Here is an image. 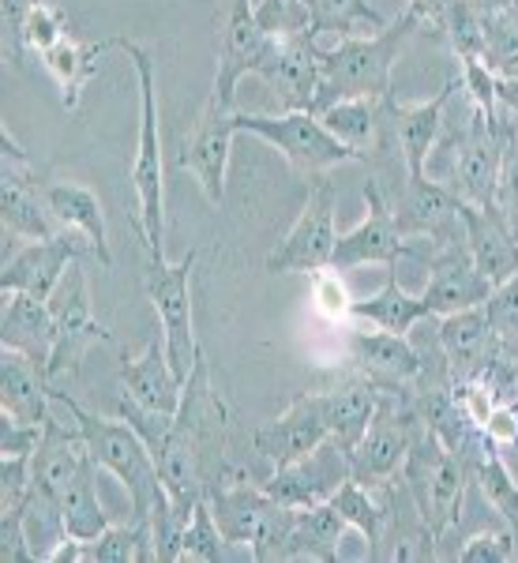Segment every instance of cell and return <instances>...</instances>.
<instances>
[{"instance_id":"6da1fadb","label":"cell","mask_w":518,"mask_h":563,"mask_svg":"<svg viewBox=\"0 0 518 563\" xmlns=\"http://www.w3.org/2000/svg\"><path fill=\"white\" fill-rule=\"evenodd\" d=\"M225 424H230V410H225L222 395L211 384V368H207V353L199 350V361L192 376L185 379V398L180 410L173 417L166 440L154 451L158 474L166 493L180 511L192 507L230 477V459H225Z\"/></svg>"},{"instance_id":"7a4b0ae2","label":"cell","mask_w":518,"mask_h":563,"mask_svg":"<svg viewBox=\"0 0 518 563\" xmlns=\"http://www.w3.org/2000/svg\"><path fill=\"white\" fill-rule=\"evenodd\" d=\"M417 31H421V20L406 8L379 31L339 38L331 49L320 45V95H316L312 113L342 98H390V76Z\"/></svg>"},{"instance_id":"3957f363","label":"cell","mask_w":518,"mask_h":563,"mask_svg":"<svg viewBox=\"0 0 518 563\" xmlns=\"http://www.w3.org/2000/svg\"><path fill=\"white\" fill-rule=\"evenodd\" d=\"M117 49L129 53L140 79V143L132 162V188H135V230L147 249V260H166V192H162V135H158V79L154 60L140 42L117 34Z\"/></svg>"},{"instance_id":"277c9868","label":"cell","mask_w":518,"mask_h":563,"mask_svg":"<svg viewBox=\"0 0 518 563\" xmlns=\"http://www.w3.org/2000/svg\"><path fill=\"white\" fill-rule=\"evenodd\" d=\"M53 402H60L68 410L71 424H76L87 443V455L95 459V466L113 474L129 488L132 519L147 522L154 496L162 493V474H158V462H154L147 440H143L129 421H121V417H98L84 410L65 387L53 390Z\"/></svg>"},{"instance_id":"5b68a950","label":"cell","mask_w":518,"mask_h":563,"mask_svg":"<svg viewBox=\"0 0 518 563\" xmlns=\"http://www.w3.org/2000/svg\"><path fill=\"white\" fill-rule=\"evenodd\" d=\"M207 504H211L222 538L233 549H249V556L260 563L286 560L294 507L271 499L263 485H252L244 470H230V477L207 493Z\"/></svg>"},{"instance_id":"8992f818","label":"cell","mask_w":518,"mask_h":563,"mask_svg":"<svg viewBox=\"0 0 518 563\" xmlns=\"http://www.w3.org/2000/svg\"><path fill=\"white\" fill-rule=\"evenodd\" d=\"M403 481L421 507L425 522L432 526L436 541L462 519V504H466V488L474 481V470L462 455H454L448 443L436 435L429 424L417 421L410 455H406Z\"/></svg>"},{"instance_id":"52a82bcc","label":"cell","mask_w":518,"mask_h":563,"mask_svg":"<svg viewBox=\"0 0 518 563\" xmlns=\"http://www.w3.org/2000/svg\"><path fill=\"white\" fill-rule=\"evenodd\" d=\"M233 129L260 135L263 143H271L297 174L320 177L327 169L345 166V162H365L353 147H345L342 140H334L323 129V121L308 109H286V113H238Z\"/></svg>"},{"instance_id":"ba28073f","label":"cell","mask_w":518,"mask_h":563,"mask_svg":"<svg viewBox=\"0 0 518 563\" xmlns=\"http://www.w3.org/2000/svg\"><path fill=\"white\" fill-rule=\"evenodd\" d=\"M199 249H192L188 256H180L177 263L158 260L147 263V297L158 312L162 339H166L169 365L180 379L192 376L196 361H199V342H196V327H192V271H196Z\"/></svg>"},{"instance_id":"9c48e42d","label":"cell","mask_w":518,"mask_h":563,"mask_svg":"<svg viewBox=\"0 0 518 563\" xmlns=\"http://www.w3.org/2000/svg\"><path fill=\"white\" fill-rule=\"evenodd\" d=\"M49 312L53 323H57V342H53V357L45 365V376H49V387H65V379L79 376V365H84V353L95 346V342H113L106 323H98L95 305H90V289H87V275L79 267V260L68 267V275L60 278V286L53 289L49 297Z\"/></svg>"},{"instance_id":"30bf717a","label":"cell","mask_w":518,"mask_h":563,"mask_svg":"<svg viewBox=\"0 0 518 563\" xmlns=\"http://www.w3.org/2000/svg\"><path fill=\"white\" fill-rule=\"evenodd\" d=\"M308 199L297 214V222L289 225L286 241H278V249L267 256L271 275H316V271L331 267L334 244H339V196L327 174L308 177Z\"/></svg>"},{"instance_id":"8fae6325","label":"cell","mask_w":518,"mask_h":563,"mask_svg":"<svg viewBox=\"0 0 518 563\" xmlns=\"http://www.w3.org/2000/svg\"><path fill=\"white\" fill-rule=\"evenodd\" d=\"M417 421H421V417H417L410 402V390H384V402H379L376 417H372L368 432L361 435V443L350 451L353 481H361V485H368V488H379L403 474Z\"/></svg>"},{"instance_id":"7c38bea8","label":"cell","mask_w":518,"mask_h":563,"mask_svg":"<svg viewBox=\"0 0 518 563\" xmlns=\"http://www.w3.org/2000/svg\"><path fill=\"white\" fill-rule=\"evenodd\" d=\"M275 34H267L256 20V0H225L222 23H218V53H214V87L211 98L233 106L238 84L244 76H260V68L278 49Z\"/></svg>"},{"instance_id":"4fadbf2b","label":"cell","mask_w":518,"mask_h":563,"mask_svg":"<svg viewBox=\"0 0 518 563\" xmlns=\"http://www.w3.org/2000/svg\"><path fill=\"white\" fill-rule=\"evenodd\" d=\"M0 222H4V233L23 241H45L57 238V222H53L49 207H45V192L34 174V162L26 158V151L15 143L12 132H0Z\"/></svg>"},{"instance_id":"5bb4252c","label":"cell","mask_w":518,"mask_h":563,"mask_svg":"<svg viewBox=\"0 0 518 563\" xmlns=\"http://www.w3.org/2000/svg\"><path fill=\"white\" fill-rule=\"evenodd\" d=\"M353 477L350 470V451H342L334 440H323L316 451H308L297 462H286V466H275L267 477L260 481L263 493L278 504L294 507H316V504H327L345 481Z\"/></svg>"},{"instance_id":"9a60e30c","label":"cell","mask_w":518,"mask_h":563,"mask_svg":"<svg viewBox=\"0 0 518 563\" xmlns=\"http://www.w3.org/2000/svg\"><path fill=\"white\" fill-rule=\"evenodd\" d=\"M499 158H504V135L499 121H488L481 109L470 102V121L462 129L459 154L448 177V188L462 203L474 207H496L499 192Z\"/></svg>"},{"instance_id":"2e32d148","label":"cell","mask_w":518,"mask_h":563,"mask_svg":"<svg viewBox=\"0 0 518 563\" xmlns=\"http://www.w3.org/2000/svg\"><path fill=\"white\" fill-rule=\"evenodd\" d=\"M365 203L368 214L353 225L350 233H339V244H334V271H353L365 267V263H379V267H398L406 256V233L395 218V207L387 203L379 180H368L365 185Z\"/></svg>"},{"instance_id":"e0dca14e","label":"cell","mask_w":518,"mask_h":563,"mask_svg":"<svg viewBox=\"0 0 518 563\" xmlns=\"http://www.w3.org/2000/svg\"><path fill=\"white\" fill-rule=\"evenodd\" d=\"M233 117H238V109L233 106H222L214 102V98H207L203 113H199L192 135H188L185 143H180V169H188L199 188H203V196L211 199L214 207H222L225 199V169H230V154H233Z\"/></svg>"},{"instance_id":"ac0fdd59","label":"cell","mask_w":518,"mask_h":563,"mask_svg":"<svg viewBox=\"0 0 518 563\" xmlns=\"http://www.w3.org/2000/svg\"><path fill=\"white\" fill-rule=\"evenodd\" d=\"M84 252H90L87 238L68 233V230H60L57 238L23 244L12 260H4L0 289H4V294H31V297H38V301H49L53 289L60 286V278L68 275L71 263L84 260ZM90 256H95V252H90Z\"/></svg>"},{"instance_id":"d6986e66","label":"cell","mask_w":518,"mask_h":563,"mask_svg":"<svg viewBox=\"0 0 518 563\" xmlns=\"http://www.w3.org/2000/svg\"><path fill=\"white\" fill-rule=\"evenodd\" d=\"M323 440H331V435H327L320 390H305V395H297L286 406V413L252 432V451H256L260 462H267L275 470L286 466V462H297L308 451H316Z\"/></svg>"},{"instance_id":"ffe728a7","label":"cell","mask_w":518,"mask_h":563,"mask_svg":"<svg viewBox=\"0 0 518 563\" xmlns=\"http://www.w3.org/2000/svg\"><path fill=\"white\" fill-rule=\"evenodd\" d=\"M493 289H496L493 282L477 271L466 241H459L429 263V282H425V289H421V301L429 308V316L440 320V316H451V312L481 308Z\"/></svg>"},{"instance_id":"44dd1931","label":"cell","mask_w":518,"mask_h":563,"mask_svg":"<svg viewBox=\"0 0 518 563\" xmlns=\"http://www.w3.org/2000/svg\"><path fill=\"white\" fill-rule=\"evenodd\" d=\"M350 365L372 379L379 390H414L421 379V357L410 334L390 331H353L350 334Z\"/></svg>"},{"instance_id":"7402d4cb","label":"cell","mask_w":518,"mask_h":563,"mask_svg":"<svg viewBox=\"0 0 518 563\" xmlns=\"http://www.w3.org/2000/svg\"><path fill=\"white\" fill-rule=\"evenodd\" d=\"M459 90V79L443 84L429 102H395L390 98V135H395V151L403 158L406 177H421L425 166H429L436 143H440L443 132V109H448L451 95Z\"/></svg>"},{"instance_id":"603a6c76","label":"cell","mask_w":518,"mask_h":563,"mask_svg":"<svg viewBox=\"0 0 518 563\" xmlns=\"http://www.w3.org/2000/svg\"><path fill=\"white\" fill-rule=\"evenodd\" d=\"M436 331H440V346H443V357H448L454 384L481 379L488 372V365L504 353L493 323H488V316H485V305L466 308V312L440 316Z\"/></svg>"},{"instance_id":"cb8c5ba5","label":"cell","mask_w":518,"mask_h":563,"mask_svg":"<svg viewBox=\"0 0 518 563\" xmlns=\"http://www.w3.org/2000/svg\"><path fill=\"white\" fill-rule=\"evenodd\" d=\"M390 98H342V102L320 109L316 117L334 140H342L345 147H353L368 162L372 154L384 151L398 154L395 135H390Z\"/></svg>"},{"instance_id":"d4e9b609","label":"cell","mask_w":518,"mask_h":563,"mask_svg":"<svg viewBox=\"0 0 518 563\" xmlns=\"http://www.w3.org/2000/svg\"><path fill=\"white\" fill-rule=\"evenodd\" d=\"M260 79L275 90L286 109L312 113L316 95H320V42L282 38L271 60L260 68Z\"/></svg>"},{"instance_id":"484cf974","label":"cell","mask_w":518,"mask_h":563,"mask_svg":"<svg viewBox=\"0 0 518 563\" xmlns=\"http://www.w3.org/2000/svg\"><path fill=\"white\" fill-rule=\"evenodd\" d=\"M121 390L129 398H135L140 406H147L154 413H177L180 398H185V379L173 372L169 353H166V339L162 331L151 339V346L140 353V357H129L124 353L121 365Z\"/></svg>"},{"instance_id":"4316f807","label":"cell","mask_w":518,"mask_h":563,"mask_svg":"<svg viewBox=\"0 0 518 563\" xmlns=\"http://www.w3.org/2000/svg\"><path fill=\"white\" fill-rule=\"evenodd\" d=\"M462 225H466V249L474 256L477 271L493 286L518 275V241L511 222L499 207H474L462 203Z\"/></svg>"},{"instance_id":"83f0119b","label":"cell","mask_w":518,"mask_h":563,"mask_svg":"<svg viewBox=\"0 0 518 563\" xmlns=\"http://www.w3.org/2000/svg\"><path fill=\"white\" fill-rule=\"evenodd\" d=\"M323 417H327V435L339 443L342 451H353L361 443V435L368 432L372 417H376L379 402H384V390L361 372H350L334 387L320 390Z\"/></svg>"},{"instance_id":"f1b7e54d","label":"cell","mask_w":518,"mask_h":563,"mask_svg":"<svg viewBox=\"0 0 518 563\" xmlns=\"http://www.w3.org/2000/svg\"><path fill=\"white\" fill-rule=\"evenodd\" d=\"M42 192H45V207H49L57 230H68V233H79V238H87L90 252H95V260L102 263L106 271L113 267L102 199L90 192V188L76 185V180H45Z\"/></svg>"},{"instance_id":"f546056e","label":"cell","mask_w":518,"mask_h":563,"mask_svg":"<svg viewBox=\"0 0 518 563\" xmlns=\"http://www.w3.org/2000/svg\"><path fill=\"white\" fill-rule=\"evenodd\" d=\"M49 402L53 387L38 361H31L26 353L15 350L0 353V413L26 424H45L53 417Z\"/></svg>"},{"instance_id":"4dcf8cb0","label":"cell","mask_w":518,"mask_h":563,"mask_svg":"<svg viewBox=\"0 0 518 563\" xmlns=\"http://www.w3.org/2000/svg\"><path fill=\"white\" fill-rule=\"evenodd\" d=\"M57 342V323H53L49 301H38L31 294H4V316H0V346L26 353L45 368Z\"/></svg>"},{"instance_id":"1f68e13d","label":"cell","mask_w":518,"mask_h":563,"mask_svg":"<svg viewBox=\"0 0 518 563\" xmlns=\"http://www.w3.org/2000/svg\"><path fill=\"white\" fill-rule=\"evenodd\" d=\"M87 462H90L87 443L76 424L65 429L57 417H49L38 451H34V488H42L49 499H60V493L79 477V470H84Z\"/></svg>"},{"instance_id":"d6a6232c","label":"cell","mask_w":518,"mask_h":563,"mask_svg":"<svg viewBox=\"0 0 518 563\" xmlns=\"http://www.w3.org/2000/svg\"><path fill=\"white\" fill-rule=\"evenodd\" d=\"M109 49H117V38H102V42H79V38H65L60 45H53L42 57L45 71L60 90V106L68 113H76L79 102H84V90L90 79L102 68V57Z\"/></svg>"},{"instance_id":"836d02e7","label":"cell","mask_w":518,"mask_h":563,"mask_svg":"<svg viewBox=\"0 0 518 563\" xmlns=\"http://www.w3.org/2000/svg\"><path fill=\"white\" fill-rule=\"evenodd\" d=\"M345 530H350V522L342 519L331 499L316 507H301V511H294V526H289L286 560H339Z\"/></svg>"},{"instance_id":"e575fe53","label":"cell","mask_w":518,"mask_h":563,"mask_svg":"<svg viewBox=\"0 0 518 563\" xmlns=\"http://www.w3.org/2000/svg\"><path fill=\"white\" fill-rule=\"evenodd\" d=\"M350 316L353 320L376 323L379 331H390V334H410L421 320H432L429 308H425V301H421V294H410V289L398 282L395 271H390L387 282L372 297H365V301H353Z\"/></svg>"},{"instance_id":"d590c367","label":"cell","mask_w":518,"mask_h":563,"mask_svg":"<svg viewBox=\"0 0 518 563\" xmlns=\"http://www.w3.org/2000/svg\"><path fill=\"white\" fill-rule=\"evenodd\" d=\"M57 507H60V519H65L68 538L95 541L98 533L113 526V522H109V515H106V507H102V499H98V466H95V459H90L87 466L79 470V477L71 481L65 493H60Z\"/></svg>"},{"instance_id":"8d00e7d4","label":"cell","mask_w":518,"mask_h":563,"mask_svg":"<svg viewBox=\"0 0 518 563\" xmlns=\"http://www.w3.org/2000/svg\"><path fill=\"white\" fill-rule=\"evenodd\" d=\"M79 563H158L151 522L109 526L95 541H79Z\"/></svg>"},{"instance_id":"74e56055","label":"cell","mask_w":518,"mask_h":563,"mask_svg":"<svg viewBox=\"0 0 518 563\" xmlns=\"http://www.w3.org/2000/svg\"><path fill=\"white\" fill-rule=\"evenodd\" d=\"M331 504L339 507V515L345 522L353 526V530L361 533V538L368 541V556L372 549L379 544V538H384V522H387V488H368L361 485V481H345V485L339 488V493L331 496Z\"/></svg>"},{"instance_id":"f35d334b","label":"cell","mask_w":518,"mask_h":563,"mask_svg":"<svg viewBox=\"0 0 518 563\" xmlns=\"http://www.w3.org/2000/svg\"><path fill=\"white\" fill-rule=\"evenodd\" d=\"M387 26L384 15L368 4V0H316L312 12V42L323 34H339V38H353L361 31H379Z\"/></svg>"},{"instance_id":"ab89813d","label":"cell","mask_w":518,"mask_h":563,"mask_svg":"<svg viewBox=\"0 0 518 563\" xmlns=\"http://www.w3.org/2000/svg\"><path fill=\"white\" fill-rule=\"evenodd\" d=\"M485 68L496 79L518 76V0L507 8L488 12V31H485Z\"/></svg>"},{"instance_id":"60d3db41","label":"cell","mask_w":518,"mask_h":563,"mask_svg":"<svg viewBox=\"0 0 518 563\" xmlns=\"http://www.w3.org/2000/svg\"><path fill=\"white\" fill-rule=\"evenodd\" d=\"M440 31L448 34L451 53L459 60H481V57H485L488 15H485V8H481L477 0H451Z\"/></svg>"},{"instance_id":"b9f144b4","label":"cell","mask_w":518,"mask_h":563,"mask_svg":"<svg viewBox=\"0 0 518 563\" xmlns=\"http://www.w3.org/2000/svg\"><path fill=\"white\" fill-rule=\"evenodd\" d=\"M225 549H233V544L222 538L211 504H207V496H203L192 507V515H188L185 533H180V560L218 563V560H225Z\"/></svg>"},{"instance_id":"7bdbcfd3","label":"cell","mask_w":518,"mask_h":563,"mask_svg":"<svg viewBox=\"0 0 518 563\" xmlns=\"http://www.w3.org/2000/svg\"><path fill=\"white\" fill-rule=\"evenodd\" d=\"M316 0H256V20L275 38H312Z\"/></svg>"},{"instance_id":"ee69618b","label":"cell","mask_w":518,"mask_h":563,"mask_svg":"<svg viewBox=\"0 0 518 563\" xmlns=\"http://www.w3.org/2000/svg\"><path fill=\"white\" fill-rule=\"evenodd\" d=\"M485 316L499 339V350H504L507 357H518V275L499 282L493 294H488Z\"/></svg>"},{"instance_id":"f6af8a7d","label":"cell","mask_w":518,"mask_h":563,"mask_svg":"<svg viewBox=\"0 0 518 563\" xmlns=\"http://www.w3.org/2000/svg\"><path fill=\"white\" fill-rule=\"evenodd\" d=\"M65 38H71V34H68V15L60 12L57 4L42 0V4H34L31 12H26V20H23V53H38V57H45L53 45H60Z\"/></svg>"},{"instance_id":"bcb514c9","label":"cell","mask_w":518,"mask_h":563,"mask_svg":"<svg viewBox=\"0 0 518 563\" xmlns=\"http://www.w3.org/2000/svg\"><path fill=\"white\" fill-rule=\"evenodd\" d=\"M342 271H334V267H323V271H316V275H308L312 278V301L316 308L327 316V320H350V308H353V297H350V289L342 286Z\"/></svg>"},{"instance_id":"7dc6e473","label":"cell","mask_w":518,"mask_h":563,"mask_svg":"<svg viewBox=\"0 0 518 563\" xmlns=\"http://www.w3.org/2000/svg\"><path fill=\"white\" fill-rule=\"evenodd\" d=\"M462 65V87H466L470 102H474L488 121H499V79L485 68V60H459Z\"/></svg>"},{"instance_id":"c3c4849f","label":"cell","mask_w":518,"mask_h":563,"mask_svg":"<svg viewBox=\"0 0 518 563\" xmlns=\"http://www.w3.org/2000/svg\"><path fill=\"white\" fill-rule=\"evenodd\" d=\"M462 563H511L515 560V544H511V530H481L474 533L459 552H454Z\"/></svg>"},{"instance_id":"681fc988","label":"cell","mask_w":518,"mask_h":563,"mask_svg":"<svg viewBox=\"0 0 518 563\" xmlns=\"http://www.w3.org/2000/svg\"><path fill=\"white\" fill-rule=\"evenodd\" d=\"M42 0H0V26H4V60L23 65V20Z\"/></svg>"},{"instance_id":"f907efd6","label":"cell","mask_w":518,"mask_h":563,"mask_svg":"<svg viewBox=\"0 0 518 563\" xmlns=\"http://www.w3.org/2000/svg\"><path fill=\"white\" fill-rule=\"evenodd\" d=\"M45 424H26L15 417H4V429H0V451L4 455H34L42 443Z\"/></svg>"},{"instance_id":"816d5d0a","label":"cell","mask_w":518,"mask_h":563,"mask_svg":"<svg viewBox=\"0 0 518 563\" xmlns=\"http://www.w3.org/2000/svg\"><path fill=\"white\" fill-rule=\"evenodd\" d=\"M406 8L421 20V26H443V15H448L451 0H410Z\"/></svg>"},{"instance_id":"f5cc1de1","label":"cell","mask_w":518,"mask_h":563,"mask_svg":"<svg viewBox=\"0 0 518 563\" xmlns=\"http://www.w3.org/2000/svg\"><path fill=\"white\" fill-rule=\"evenodd\" d=\"M496 95H499V109H507V113H511V117H518V76H511V79H499Z\"/></svg>"}]
</instances>
